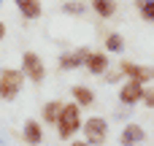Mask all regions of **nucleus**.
<instances>
[{"instance_id":"nucleus-1","label":"nucleus","mask_w":154,"mask_h":146,"mask_svg":"<svg viewBox=\"0 0 154 146\" xmlns=\"http://www.w3.org/2000/svg\"><path fill=\"white\" fill-rule=\"evenodd\" d=\"M57 130H60V138H70L79 127H81V116H79V106L76 103H62V111L57 116Z\"/></svg>"},{"instance_id":"nucleus-2","label":"nucleus","mask_w":154,"mask_h":146,"mask_svg":"<svg viewBox=\"0 0 154 146\" xmlns=\"http://www.w3.org/2000/svg\"><path fill=\"white\" fill-rule=\"evenodd\" d=\"M22 81H24V73H22V70L5 68V70L0 73V98H3V100L16 98L19 89H22Z\"/></svg>"},{"instance_id":"nucleus-3","label":"nucleus","mask_w":154,"mask_h":146,"mask_svg":"<svg viewBox=\"0 0 154 146\" xmlns=\"http://www.w3.org/2000/svg\"><path fill=\"white\" fill-rule=\"evenodd\" d=\"M22 73H24L27 79H32L35 84H41V81H43L46 68H43L41 57H38L35 51H24V57H22Z\"/></svg>"},{"instance_id":"nucleus-4","label":"nucleus","mask_w":154,"mask_h":146,"mask_svg":"<svg viewBox=\"0 0 154 146\" xmlns=\"http://www.w3.org/2000/svg\"><path fill=\"white\" fill-rule=\"evenodd\" d=\"M84 135H87L89 144H103L106 135H108V125H106V119H100V116L87 119V122H84Z\"/></svg>"},{"instance_id":"nucleus-5","label":"nucleus","mask_w":154,"mask_h":146,"mask_svg":"<svg viewBox=\"0 0 154 146\" xmlns=\"http://www.w3.org/2000/svg\"><path fill=\"white\" fill-rule=\"evenodd\" d=\"M143 84L141 81H127L122 89H119V98H122V103H127V106H133V103H138V100H143Z\"/></svg>"},{"instance_id":"nucleus-6","label":"nucleus","mask_w":154,"mask_h":146,"mask_svg":"<svg viewBox=\"0 0 154 146\" xmlns=\"http://www.w3.org/2000/svg\"><path fill=\"white\" fill-rule=\"evenodd\" d=\"M122 73L130 79V81H149V79H154V70H149V68H141V65H135V62H122Z\"/></svg>"},{"instance_id":"nucleus-7","label":"nucleus","mask_w":154,"mask_h":146,"mask_svg":"<svg viewBox=\"0 0 154 146\" xmlns=\"http://www.w3.org/2000/svg\"><path fill=\"white\" fill-rule=\"evenodd\" d=\"M84 65H87V70H89L92 76H100V73H106L108 60H106V54H103V51H87Z\"/></svg>"},{"instance_id":"nucleus-8","label":"nucleus","mask_w":154,"mask_h":146,"mask_svg":"<svg viewBox=\"0 0 154 146\" xmlns=\"http://www.w3.org/2000/svg\"><path fill=\"white\" fill-rule=\"evenodd\" d=\"M143 138H146V133H143L141 125H127L122 130V146H138Z\"/></svg>"},{"instance_id":"nucleus-9","label":"nucleus","mask_w":154,"mask_h":146,"mask_svg":"<svg viewBox=\"0 0 154 146\" xmlns=\"http://www.w3.org/2000/svg\"><path fill=\"white\" fill-rule=\"evenodd\" d=\"M22 138H24L27 144L38 146L41 141H43V127H41V122H35V119L24 122V133H22Z\"/></svg>"},{"instance_id":"nucleus-10","label":"nucleus","mask_w":154,"mask_h":146,"mask_svg":"<svg viewBox=\"0 0 154 146\" xmlns=\"http://www.w3.org/2000/svg\"><path fill=\"white\" fill-rule=\"evenodd\" d=\"M14 3H16V8L22 11L24 19H38L41 16V3L38 0H14Z\"/></svg>"},{"instance_id":"nucleus-11","label":"nucleus","mask_w":154,"mask_h":146,"mask_svg":"<svg viewBox=\"0 0 154 146\" xmlns=\"http://www.w3.org/2000/svg\"><path fill=\"white\" fill-rule=\"evenodd\" d=\"M84 60H87V51H84V49H79V51H73V54L62 57V60H60V68H79V65H84Z\"/></svg>"},{"instance_id":"nucleus-12","label":"nucleus","mask_w":154,"mask_h":146,"mask_svg":"<svg viewBox=\"0 0 154 146\" xmlns=\"http://www.w3.org/2000/svg\"><path fill=\"white\" fill-rule=\"evenodd\" d=\"M60 111H62V103H60V100H51V103L43 106V119H46L49 125H54L57 116H60Z\"/></svg>"},{"instance_id":"nucleus-13","label":"nucleus","mask_w":154,"mask_h":146,"mask_svg":"<svg viewBox=\"0 0 154 146\" xmlns=\"http://www.w3.org/2000/svg\"><path fill=\"white\" fill-rule=\"evenodd\" d=\"M73 98H76V106H92V89L87 87H73Z\"/></svg>"},{"instance_id":"nucleus-14","label":"nucleus","mask_w":154,"mask_h":146,"mask_svg":"<svg viewBox=\"0 0 154 146\" xmlns=\"http://www.w3.org/2000/svg\"><path fill=\"white\" fill-rule=\"evenodd\" d=\"M92 8H95L100 16H114L116 3H114V0H92Z\"/></svg>"},{"instance_id":"nucleus-15","label":"nucleus","mask_w":154,"mask_h":146,"mask_svg":"<svg viewBox=\"0 0 154 146\" xmlns=\"http://www.w3.org/2000/svg\"><path fill=\"white\" fill-rule=\"evenodd\" d=\"M106 49H108V51H122V49H125V38H122L119 33H111V35L106 38Z\"/></svg>"},{"instance_id":"nucleus-16","label":"nucleus","mask_w":154,"mask_h":146,"mask_svg":"<svg viewBox=\"0 0 154 146\" xmlns=\"http://www.w3.org/2000/svg\"><path fill=\"white\" fill-rule=\"evenodd\" d=\"M135 5L141 8V16H143V19H152L154 22V0H138Z\"/></svg>"},{"instance_id":"nucleus-17","label":"nucleus","mask_w":154,"mask_h":146,"mask_svg":"<svg viewBox=\"0 0 154 146\" xmlns=\"http://www.w3.org/2000/svg\"><path fill=\"white\" fill-rule=\"evenodd\" d=\"M65 11H68V14H81V11H84V5H81V3H68V5H65Z\"/></svg>"},{"instance_id":"nucleus-18","label":"nucleus","mask_w":154,"mask_h":146,"mask_svg":"<svg viewBox=\"0 0 154 146\" xmlns=\"http://www.w3.org/2000/svg\"><path fill=\"white\" fill-rule=\"evenodd\" d=\"M143 103H146L149 108H154V89H149V92H143Z\"/></svg>"},{"instance_id":"nucleus-19","label":"nucleus","mask_w":154,"mask_h":146,"mask_svg":"<svg viewBox=\"0 0 154 146\" xmlns=\"http://www.w3.org/2000/svg\"><path fill=\"white\" fill-rule=\"evenodd\" d=\"M3 38H5V24L0 22V41H3Z\"/></svg>"},{"instance_id":"nucleus-20","label":"nucleus","mask_w":154,"mask_h":146,"mask_svg":"<svg viewBox=\"0 0 154 146\" xmlns=\"http://www.w3.org/2000/svg\"><path fill=\"white\" fill-rule=\"evenodd\" d=\"M70 146H89V144H84V141H76V144H70Z\"/></svg>"}]
</instances>
